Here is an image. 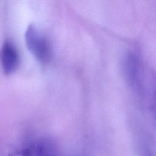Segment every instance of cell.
Wrapping results in <instances>:
<instances>
[{"mask_svg": "<svg viewBox=\"0 0 156 156\" xmlns=\"http://www.w3.org/2000/svg\"><path fill=\"white\" fill-rule=\"evenodd\" d=\"M27 49L40 63H48L51 57V47L48 38L34 25L27 28L24 35Z\"/></svg>", "mask_w": 156, "mask_h": 156, "instance_id": "6da1fadb", "label": "cell"}, {"mask_svg": "<svg viewBox=\"0 0 156 156\" xmlns=\"http://www.w3.org/2000/svg\"><path fill=\"white\" fill-rule=\"evenodd\" d=\"M138 58L129 54L124 60V70L127 79L134 90L139 93L143 92V83L141 67Z\"/></svg>", "mask_w": 156, "mask_h": 156, "instance_id": "3957f363", "label": "cell"}, {"mask_svg": "<svg viewBox=\"0 0 156 156\" xmlns=\"http://www.w3.org/2000/svg\"><path fill=\"white\" fill-rule=\"evenodd\" d=\"M152 87V108L153 110L154 114L156 118V82L154 83Z\"/></svg>", "mask_w": 156, "mask_h": 156, "instance_id": "277c9868", "label": "cell"}, {"mask_svg": "<svg viewBox=\"0 0 156 156\" xmlns=\"http://www.w3.org/2000/svg\"><path fill=\"white\" fill-rule=\"evenodd\" d=\"M0 63L4 73L6 74L13 73L20 63L19 52L11 41L4 42L0 49Z\"/></svg>", "mask_w": 156, "mask_h": 156, "instance_id": "7a4b0ae2", "label": "cell"}]
</instances>
